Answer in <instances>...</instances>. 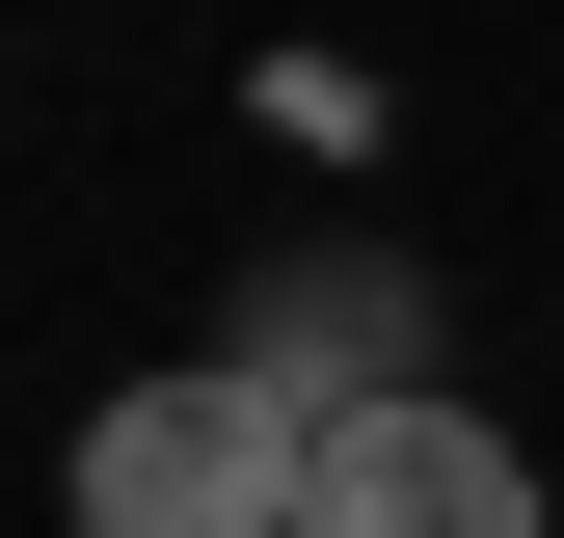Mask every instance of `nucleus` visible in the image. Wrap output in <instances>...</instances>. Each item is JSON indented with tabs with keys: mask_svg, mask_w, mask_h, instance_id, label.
Returning a JSON list of instances; mask_svg holds the SVG:
<instances>
[{
	"mask_svg": "<svg viewBox=\"0 0 564 538\" xmlns=\"http://www.w3.org/2000/svg\"><path fill=\"white\" fill-rule=\"evenodd\" d=\"M323 351L403 377V269H296V297H269V377H323Z\"/></svg>",
	"mask_w": 564,
	"mask_h": 538,
	"instance_id": "3",
	"label": "nucleus"
},
{
	"mask_svg": "<svg viewBox=\"0 0 564 538\" xmlns=\"http://www.w3.org/2000/svg\"><path fill=\"white\" fill-rule=\"evenodd\" d=\"M296 538H564V512H538V458L484 404H323V512Z\"/></svg>",
	"mask_w": 564,
	"mask_h": 538,
	"instance_id": "2",
	"label": "nucleus"
},
{
	"mask_svg": "<svg viewBox=\"0 0 564 538\" xmlns=\"http://www.w3.org/2000/svg\"><path fill=\"white\" fill-rule=\"evenodd\" d=\"M296 512H323V404L269 377V351L82 404V538H296Z\"/></svg>",
	"mask_w": 564,
	"mask_h": 538,
	"instance_id": "1",
	"label": "nucleus"
}]
</instances>
